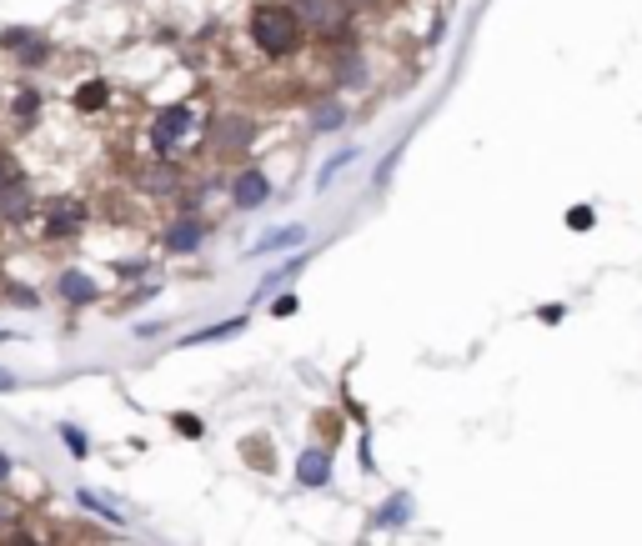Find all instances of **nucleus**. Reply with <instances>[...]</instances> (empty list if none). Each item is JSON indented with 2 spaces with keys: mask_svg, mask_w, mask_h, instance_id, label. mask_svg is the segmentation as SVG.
<instances>
[{
  "mask_svg": "<svg viewBox=\"0 0 642 546\" xmlns=\"http://www.w3.org/2000/svg\"><path fill=\"white\" fill-rule=\"evenodd\" d=\"M251 41H256V51H261V56L286 61V56H296V51H301L306 26H301V16H296L291 6H281V0H266V6H256V11H251Z\"/></svg>",
  "mask_w": 642,
  "mask_h": 546,
  "instance_id": "1",
  "label": "nucleus"
},
{
  "mask_svg": "<svg viewBox=\"0 0 642 546\" xmlns=\"http://www.w3.org/2000/svg\"><path fill=\"white\" fill-rule=\"evenodd\" d=\"M196 131H201V116H196L191 106H166V111L151 121V131H146V136H151V146L161 151V161H176V156H181V146H186Z\"/></svg>",
  "mask_w": 642,
  "mask_h": 546,
  "instance_id": "2",
  "label": "nucleus"
},
{
  "mask_svg": "<svg viewBox=\"0 0 642 546\" xmlns=\"http://www.w3.org/2000/svg\"><path fill=\"white\" fill-rule=\"evenodd\" d=\"M251 141H256V121H251V116L226 111V116H216V121H211V151H216L221 161L246 156V151H251Z\"/></svg>",
  "mask_w": 642,
  "mask_h": 546,
  "instance_id": "3",
  "label": "nucleus"
},
{
  "mask_svg": "<svg viewBox=\"0 0 642 546\" xmlns=\"http://www.w3.org/2000/svg\"><path fill=\"white\" fill-rule=\"evenodd\" d=\"M301 26L306 36H321V41H337L342 36V0H301Z\"/></svg>",
  "mask_w": 642,
  "mask_h": 546,
  "instance_id": "4",
  "label": "nucleus"
},
{
  "mask_svg": "<svg viewBox=\"0 0 642 546\" xmlns=\"http://www.w3.org/2000/svg\"><path fill=\"white\" fill-rule=\"evenodd\" d=\"M231 201H236V211H261V206L271 201V181H266V171L246 166V171L231 181Z\"/></svg>",
  "mask_w": 642,
  "mask_h": 546,
  "instance_id": "5",
  "label": "nucleus"
},
{
  "mask_svg": "<svg viewBox=\"0 0 642 546\" xmlns=\"http://www.w3.org/2000/svg\"><path fill=\"white\" fill-rule=\"evenodd\" d=\"M81 226H86V206H81L76 196H66V201H56V206H51L46 241H76V236H81Z\"/></svg>",
  "mask_w": 642,
  "mask_h": 546,
  "instance_id": "6",
  "label": "nucleus"
},
{
  "mask_svg": "<svg viewBox=\"0 0 642 546\" xmlns=\"http://www.w3.org/2000/svg\"><path fill=\"white\" fill-rule=\"evenodd\" d=\"M327 476H332V451L301 446V456H296V481H301V486H327Z\"/></svg>",
  "mask_w": 642,
  "mask_h": 546,
  "instance_id": "7",
  "label": "nucleus"
},
{
  "mask_svg": "<svg viewBox=\"0 0 642 546\" xmlns=\"http://www.w3.org/2000/svg\"><path fill=\"white\" fill-rule=\"evenodd\" d=\"M136 186L141 191H156V196H176L181 191V171H176V161H161L156 156V166L136 171Z\"/></svg>",
  "mask_w": 642,
  "mask_h": 546,
  "instance_id": "8",
  "label": "nucleus"
},
{
  "mask_svg": "<svg viewBox=\"0 0 642 546\" xmlns=\"http://www.w3.org/2000/svg\"><path fill=\"white\" fill-rule=\"evenodd\" d=\"M56 296H61L66 306H91V301L101 296V286H96L86 271H61V276H56Z\"/></svg>",
  "mask_w": 642,
  "mask_h": 546,
  "instance_id": "9",
  "label": "nucleus"
},
{
  "mask_svg": "<svg viewBox=\"0 0 642 546\" xmlns=\"http://www.w3.org/2000/svg\"><path fill=\"white\" fill-rule=\"evenodd\" d=\"M201 236H206V226H201L196 216H181V221H171V226H166V251L191 256V251H201Z\"/></svg>",
  "mask_w": 642,
  "mask_h": 546,
  "instance_id": "10",
  "label": "nucleus"
},
{
  "mask_svg": "<svg viewBox=\"0 0 642 546\" xmlns=\"http://www.w3.org/2000/svg\"><path fill=\"white\" fill-rule=\"evenodd\" d=\"M31 211H36V201H31L26 181H16V186H6V191H0V221H6V226H21Z\"/></svg>",
  "mask_w": 642,
  "mask_h": 546,
  "instance_id": "11",
  "label": "nucleus"
},
{
  "mask_svg": "<svg viewBox=\"0 0 642 546\" xmlns=\"http://www.w3.org/2000/svg\"><path fill=\"white\" fill-rule=\"evenodd\" d=\"M306 241V226H276L271 236H261L256 246H251V256H276V251H296Z\"/></svg>",
  "mask_w": 642,
  "mask_h": 546,
  "instance_id": "12",
  "label": "nucleus"
},
{
  "mask_svg": "<svg viewBox=\"0 0 642 546\" xmlns=\"http://www.w3.org/2000/svg\"><path fill=\"white\" fill-rule=\"evenodd\" d=\"M246 331V316H231V321H221V326H201V331H191V336H181V346H206V341H231V336H241Z\"/></svg>",
  "mask_w": 642,
  "mask_h": 546,
  "instance_id": "13",
  "label": "nucleus"
},
{
  "mask_svg": "<svg viewBox=\"0 0 642 546\" xmlns=\"http://www.w3.org/2000/svg\"><path fill=\"white\" fill-rule=\"evenodd\" d=\"M332 76H337V86H347V91H362V86L372 81V76H367V61H362L357 51H347V56L337 61V71H332Z\"/></svg>",
  "mask_w": 642,
  "mask_h": 546,
  "instance_id": "14",
  "label": "nucleus"
},
{
  "mask_svg": "<svg viewBox=\"0 0 642 546\" xmlns=\"http://www.w3.org/2000/svg\"><path fill=\"white\" fill-rule=\"evenodd\" d=\"M106 106V81L101 76H91V81H81V91H76V111H101Z\"/></svg>",
  "mask_w": 642,
  "mask_h": 546,
  "instance_id": "15",
  "label": "nucleus"
},
{
  "mask_svg": "<svg viewBox=\"0 0 642 546\" xmlns=\"http://www.w3.org/2000/svg\"><path fill=\"white\" fill-rule=\"evenodd\" d=\"M412 511V496H392L387 506H377V526H402Z\"/></svg>",
  "mask_w": 642,
  "mask_h": 546,
  "instance_id": "16",
  "label": "nucleus"
},
{
  "mask_svg": "<svg viewBox=\"0 0 642 546\" xmlns=\"http://www.w3.org/2000/svg\"><path fill=\"white\" fill-rule=\"evenodd\" d=\"M342 121H347V106H337V101L316 106V116H311V126H316V131H337Z\"/></svg>",
  "mask_w": 642,
  "mask_h": 546,
  "instance_id": "17",
  "label": "nucleus"
},
{
  "mask_svg": "<svg viewBox=\"0 0 642 546\" xmlns=\"http://www.w3.org/2000/svg\"><path fill=\"white\" fill-rule=\"evenodd\" d=\"M296 271H301V261H286V266H276V271H271V276L256 286V301H261V296H271V291H281V286H286Z\"/></svg>",
  "mask_w": 642,
  "mask_h": 546,
  "instance_id": "18",
  "label": "nucleus"
},
{
  "mask_svg": "<svg viewBox=\"0 0 642 546\" xmlns=\"http://www.w3.org/2000/svg\"><path fill=\"white\" fill-rule=\"evenodd\" d=\"M61 441H66V451H71V456H91V441H86V431H81V426H71V421H66V426H61Z\"/></svg>",
  "mask_w": 642,
  "mask_h": 546,
  "instance_id": "19",
  "label": "nucleus"
},
{
  "mask_svg": "<svg viewBox=\"0 0 642 546\" xmlns=\"http://www.w3.org/2000/svg\"><path fill=\"white\" fill-rule=\"evenodd\" d=\"M81 506H86V511H96L101 521H111V526H121V516H116V506H111V501H101L96 491H81Z\"/></svg>",
  "mask_w": 642,
  "mask_h": 546,
  "instance_id": "20",
  "label": "nucleus"
},
{
  "mask_svg": "<svg viewBox=\"0 0 642 546\" xmlns=\"http://www.w3.org/2000/svg\"><path fill=\"white\" fill-rule=\"evenodd\" d=\"M352 161H357V151H342V156H332L327 166H321V176H316V186H332V176H337V171H347Z\"/></svg>",
  "mask_w": 642,
  "mask_h": 546,
  "instance_id": "21",
  "label": "nucleus"
},
{
  "mask_svg": "<svg viewBox=\"0 0 642 546\" xmlns=\"http://www.w3.org/2000/svg\"><path fill=\"white\" fill-rule=\"evenodd\" d=\"M171 426H176V431H181V436H186V441H196V436H201V431H206V426H201V416H191V411H186V416H181V411H176V416H171Z\"/></svg>",
  "mask_w": 642,
  "mask_h": 546,
  "instance_id": "22",
  "label": "nucleus"
},
{
  "mask_svg": "<svg viewBox=\"0 0 642 546\" xmlns=\"http://www.w3.org/2000/svg\"><path fill=\"white\" fill-rule=\"evenodd\" d=\"M592 221H597V216H592L587 206H572V211H567V226H572V231H587Z\"/></svg>",
  "mask_w": 642,
  "mask_h": 546,
  "instance_id": "23",
  "label": "nucleus"
},
{
  "mask_svg": "<svg viewBox=\"0 0 642 546\" xmlns=\"http://www.w3.org/2000/svg\"><path fill=\"white\" fill-rule=\"evenodd\" d=\"M16 181H21V171L11 166V156H6V151H0V191H6V186H16Z\"/></svg>",
  "mask_w": 642,
  "mask_h": 546,
  "instance_id": "24",
  "label": "nucleus"
},
{
  "mask_svg": "<svg viewBox=\"0 0 642 546\" xmlns=\"http://www.w3.org/2000/svg\"><path fill=\"white\" fill-rule=\"evenodd\" d=\"M271 316H296V296H291V291L276 296V301H271Z\"/></svg>",
  "mask_w": 642,
  "mask_h": 546,
  "instance_id": "25",
  "label": "nucleus"
},
{
  "mask_svg": "<svg viewBox=\"0 0 642 546\" xmlns=\"http://www.w3.org/2000/svg\"><path fill=\"white\" fill-rule=\"evenodd\" d=\"M16 386H21V376H16V371H6V366H0V396H11Z\"/></svg>",
  "mask_w": 642,
  "mask_h": 546,
  "instance_id": "26",
  "label": "nucleus"
},
{
  "mask_svg": "<svg viewBox=\"0 0 642 546\" xmlns=\"http://www.w3.org/2000/svg\"><path fill=\"white\" fill-rule=\"evenodd\" d=\"M537 316H542V321H547V326H557V321H562V306H542V311H537Z\"/></svg>",
  "mask_w": 642,
  "mask_h": 546,
  "instance_id": "27",
  "label": "nucleus"
},
{
  "mask_svg": "<svg viewBox=\"0 0 642 546\" xmlns=\"http://www.w3.org/2000/svg\"><path fill=\"white\" fill-rule=\"evenodd\" d=\"M6 481H11V456L0 451V486H6Z\"/></svg>",
  "mask_w": 642,
  "mask_h": 546,
  "instance_id": "28",
  "label": "nucleus"
},
{
  "mask_svg": "<svg viewBox=\"0 0 642 546\" xmlns=\"http://www.w3.org/2000/svg\"><path fill=\"white\" fill-rule=\"evenodd\" d=\"M6 521H11V501H6V496H0V526H6Z\"/></svg>",
  "mask_w": 642,
  "mask_h": 546,
  "instance_id": "29",
  "label": "nucleus"
},
{
  "mask_svg": "<svg viewBox=\"0 0 642 546\" xmlns=\"http://www.w3.org/2000/svg\"><path fill=\"white\" fill-rule=\"evenodd\" d=\"M11 546H36V541H11Z\"/></svg>",
  "mask_w": 642,
  "mask_h": 546,
  "instance_id": "30",
  "label": "nucleus"
}]
</instances>
